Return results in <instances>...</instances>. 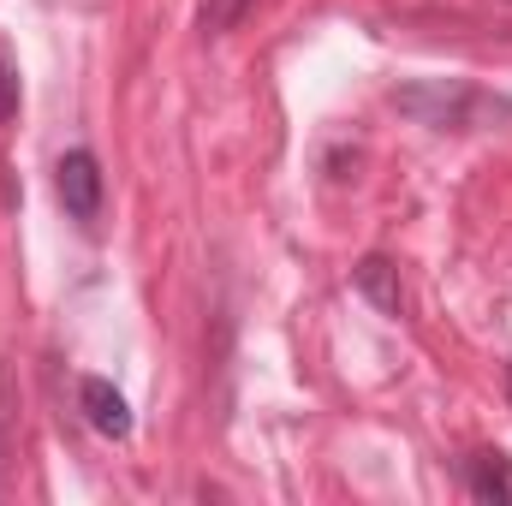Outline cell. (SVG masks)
I'll return each instance as SVG.
<instances>
[{"instance_id": "6da1fadb", "label": "cell", "mask_w": 512, "mask_h": 506, "mask_svg": "<svg viewBox=\"0 0 512 506\" xmlns=\"http://www.w3.org/2000/svg\"><path fill=\"white\" fill-rule=\"evenodd\" d=\"M54 191H60V203H66L72 221H96V215H102V167H96V155H90V149L60 155Z\"/></svg>"}, {"instance_id": "8992f818", "label": "cell", "mask_w": 512, "mask_h": 506, "mask_svg": "<svg viewBox=\"0 0 512 506\" xmlns=\"http://www.w3.org/2000/svg\"><path fill=\"white\" fill-rule=\"evenodd\" d=\"M18 114V72L6 66V54H0V126Z\"/></svg>"}, {"instance_id": "277c9868", "label": "cell", "mask_w": 512, "mask_h": 506, "mask_svg": "<svg viewBox=\"0 0 512 506\" xmlns=\"http://www.w3.org/2000/svg\"><path fill=\"white\" fill-rule=\"evenodd\" d=\"M471 495L477 501H495V506L512 501V459L507 453H477L471 459Z\"/></svg>"}, {"instance_id": "52a82bcc", "label": "cell", "mask_w": 512, "mask_h": 506, "mask_svg": "<svg viewBox=\"0 0 512 506\" xmlns=\"http://www.w3.org/2000/svg\"><path fill=\"white\" fill-rule=\"evenodd\" d=\"M507 393H512V364H507Z\"/></svg>"}, {"instance_id": "5b68a950", "label": "cell", "mask_w": 512, "mask_h": 506, "mask_svg": "<svg viewBox=\"0 0 512 506\" xmlns=\"http://www.w3.org/2000/svg\"><path fill=\"white\" fill-rule=\"evenodd\" d=\"M251 6H256V0H203V30H209V36H221V30H233Z\"/></svg>"}, {"instance_id": "3957f363", "label": "cell", "mask_w": 512, "mask_h": 506, "mask_svg": "<svg viewBox=\"0 0 512 506\" xmlns=\"http://www.w3.org/2000/svg\"><path fill=\"white\" fill-rule=\"evenodd\" d=\"M352 280H358V292H364L376 310L399 316V268H393L387 256H364V262L352 268Z\"/></svg>"}, {"instance_id": "7a4b0ae2", "label": "cell", "mask_w": 512, "mask_h": 506, "mask_svg": "<svg viewBox=\"0 0 512 506\" xmlns=\"http://www.w3.org/2000/svg\"><path fill=\"white\" fill-rule=\"evenodd\" d=\"M78 405H84V417H90L96 435H108V441H126L131 435V405H126V393H120L114 381L84 376L78 381Z\"/></svg>"}]
</instances>
